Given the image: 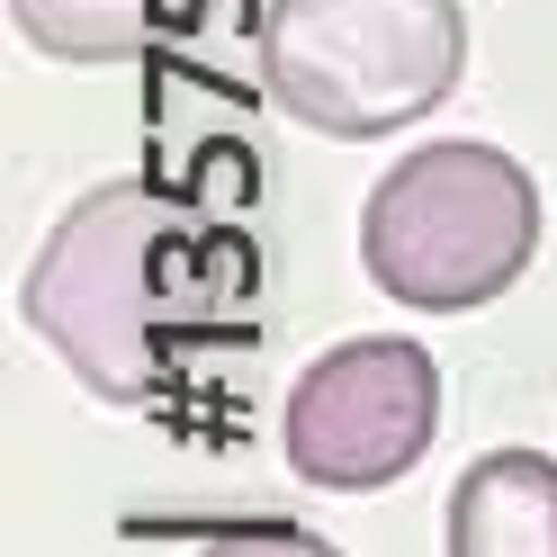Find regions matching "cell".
<instances>
[{
  "label": "cell",
  "mask_w": 557,
  "mask_h": 557,
  "mask_svg": "<svg viewBox=\"0 0 557 557\" xmlns=\"http://www.w3.org/2000/svg\"><path fill=\"white\" fill-rule=\"evenodd\" d=\"M189 207L153 181H109L63 207L46 252L18 278V324L109 405H145L162 387L171 315L189 306Z\"/></svg>",
  "instance_id": "cell-1"
},
{
  "label": "cell",
  "mask_w": 557,
  "mask_h": 557,
  "mask_svg": "<svg viewBox=\"0 0 557 557\" xmlns=\"http://www.w3.org/2000/svg\"><path fill=\"white\" fill-rule=\"evenodd\" d=\"M360 261L396 306L468 315L540 261V181L504 145H423L360 207Z\"/></svg>",
  "instance_id": "cell-2"
},
{
  "label": "cell",
  "mask_w": 557,
  "mask_h": 557,
  "mask_svg": "<svg viewBox=\"0 0 557 557\" xmlns=\"http://www.w3.org/2000/svg\"><path fill=\"white\" fill-rule=\"evenodd\" d=\"M468 73L459 0H270L261 82L297 126L369 145L432 117Z\"/></svg>",
  "instance_id": "cell-3"
},
{
  "label": "cell",
  "mask_w": 557,
  "mask_h": 557,
  "mask_svg": "<svg viewBox=\"0 0 557 557\" xmlns=\"http://www.w3.org/2000/svg\"><path fill=\"white\" fill-rule=\"evenodd\" d=\"M432 432H441V369L423 342H396V333H360V342H333L324 360H306L288 413H278L288 468L324 495L396 485L405 468H423Z\"/></svg>",
  "instance_id": "cell-4"
},
{
  "label": "cell",
  "mask_w": 557,
  "mask_h": 557,
  "mask_svg": "<svg viewBox=\"0 0 557 557\" xmlns=\"http://www.w3.org/2000/svg\"><path fill=\"white\" fill-rule=\"evenodd\" d=\"M449 557H557V459L485 449L449 485Z\"/></svg>",
  "instance_id": "cell-5"
},
{
  "label": "cell",
  "mask_w": 557,
  "mask_h": 557,
  "mask_svg": "<svg viewBox=\"0 0 557 557\" xmlns=\"http://www.w3.org/2000/svg\"><path fill=\"white\" fill-rule=\"evenodd\" d=\"M10 27L54 63H126L153 37V0H10Z\"/></svg>",
  "instance_id": "cell-6"
},
{
  "label": "cell",
  "mask_w": 557,
  "mask_h": 557,
  "mask_svg": "<svg viewBox=\"0 0 557 557\" xmlns=\"http://www.w3.org/2000/svg\"><path fill=\"white\" fill-rule=\"evenodd\" d=\"M189 557H342L297 521H189Z\"/></svg>",
  "instance_id": "cell-7"
}]
</instances>
